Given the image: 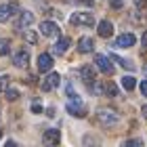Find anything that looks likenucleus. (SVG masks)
<instances>
[{
    "label": "nucleus",
    "instance_id": "nucleus-18",
    "mask_svg": "<svg viewBox=\"0 0 147 147\" xmlns=\"http://www.w3.org/2000/svg\"><path fill=\"white\" fill-rule=\"evenodd\" d=\"M122 86H124L126 90H132V88L137 86V80L132 78V76H124V78H122Z\"/></svg>",
    "mask_w": 147,
    "mask_h": 147
},
{
    "label": "nucleus",
    "instance_id": "nucleus-9",
    "mask_svg": "<svg viewBox=\"0 0 147 147\" xmlns=\"http://www.w3.org/2000/svg\"><path fill=\"white\" fill-rule=\"evenodd\" d=\"M17 13V4H0V23H6Z\"/></svg>",
    "mask_w": 147,
    "mask_h": 147
},
{
    "label": "nucleus",
    "instance_id": "nucleus-15",
    "mask_svg": "<svg viewBox=\"0 0 147 147\" xmlns=\"http://www.w3.org/2000/svg\"><path fill=\"white\" fill-rule=\"evenodd\" d=\"M99 36L101 38H109L111 34H113V25H111V21H107V19H103V21H99Z\"/></svg>",
    "mask_w": 147,
    "mask_h": 147
},
{
    "label": "nucleus",
    "instance_id": "nucleus-19",
    "mask_svg": "<svg viewBox=\"0 0 147 147\" xmlns=\"http://www.w3.org/2000/svg\"><path fill=\"white\" fill-rule=\"evenodd\" d=\"M103 92H105V95H109V97H116L118 95V88H116V84H113V82H105L103 84Z\"/></svg>",
    "mask_w": 147,
    "mask_h": 147
},
{
    "label": "nucleus",
    "instance_id": "nucleus-13",
    "mask_svg": "<svg viewBox=\"0 0 147 147\" xmlns=\"http://www.w3.org/2000/svg\"><path fill=\"white\" fill-rule=\"evenodd\" d=\"M13 63H15L17 67H25V65L30 63V53L25 51V49H21L15 57H13Z\"/></svg>",
    "mask_w": 147,
    "mask_h": 147
},
{
    "label": "nucleus",
    "instance_id": "nucleus-22",
    "mask_svg": "<svg viewBox=\"0 0 147 147\" xmlns=\"http://www.w3.org/2000/svg\"><path fill=\"white\" fill-rule=\"evenodd\" d=\"M23 38L28 40L30 44H34V42H36V34H34V32H30V30H23Z\"/></svg>",
    "mask_w": 147,
    "mask_h": 147
},
{
    "label": "nucleus",
    "instance_id": "nucleus-29",
    "mask_svg": "<svg viewBox=\"0 0 147 147\" xmlns=\"http://www.w3.org/2000/svg\"><path fill=\"white\" fill-rule=\"evenodd\" d=\"M126 145H143L141 141H137V139H135V141H126Z\"/></svg>",
    "mask_w": 147,
    "mask_h": 147
},
{
    "label": "nucleus",
    "instance_id": "nucleus-30",
    "mask_svg": "<svg viewBox=\"0 0 147 147\" xmlns=\"http://www.w3.org/2000/svg\"><path fill=\"white\" fill-rule=\"evenodd\" d=\"M141 113H143V118L147 120V105H143V107H141Z\"/></svg>",
    "mask_w": 147,
    "mask_h": 147
},
{
    "label": "nucleus",
    "instance_id": "nucleus-4",
    "mask_svg": "<svg viewBox=\"0 0 147 147\" xmlns=\"http://www.w3.org/2000/svg\"><path fill=\"white\" fill-rule=\"evenodd\" d=\"M71 99H74V101L67 103V111L71 113V116H76V118H84L86 116V109H84L82 101H80L78 97H71Z\"/></svg>",
    "mask_w": 147,
    "mask_h": 147
},
{
    "label": "nucleus",
    "instance_id": "nucleus-28",
    "mask_svg": "<svg viewBox=\"0 0 147 147\" xmlns=\"http://www.w3.org/2000/svg\"><path fill=\"white\" fill-rule=\"evenodd\" d=\"M141 44H143V49L147 51V32H145V34H143V38H141Z\"/></svg>",
    "mask_w": 147,
    "mask_h": 147
},
{
    "label": "nucleus",
    "instance_id": "nucleus-3",
    "mask_svg": "<svg viewBox=\"0 0 147 147\" xmlns=\"http://www.w3.org/2000/svg\"><path fill=\"white\" fill-rule=\"evenodd\" d=\"M61 84V76H59V74H49V76L44 78V82L40 84V88H42L44 92H49V90H53V88H57V86Z\"/></svg>",
    "mask_w": 147,
    "mask_h": 147
},
{
    "label": "nucleus",
    "instance_id": "nucleus-5",
    "mask_svg": "<svg viewBox=\"0 0 147 147\" xmlns=\"http://www.w3.org/2000/svg\"><path fill=\"white\" fill-rule=\"evenodd\" d=\"M40 34L46 38H55V36H59V25L55 21H42L40 23Z\"/></svg>",
    "mask_w": 147,
    "mask_h": 147
},
{
    "label": "nucleus",
    "instance_id": "nucleus-1",
    "mask_svg": "<svg viewBox=\"0 0 147 147\" xmlns=\"http://www.w3.org/2000/svg\"><path fill=\"white\" fill-rule=\"evenodd\" d=\"M97 120H99L103 126H113V124L120 122V116H118L113 109H99V111H97Z\"/></svg>",
    "mask_w": 147,
    "mask_h": 147
},
{
    "label": "nucleus",
    "instance_id": "nucleus-17",
    "mask_svg": "<svg viewBox=\"0 0 147 147\" xmlns=\"http://www.w3.org/2000/svg\"><path fill=\"white\" fill-rule=\"evenodd\" d=\"M111 61H116V63H120L124 69H135V63L132 61H126V59H122V57H118V55H111Z\"/></svg>",
    "mask_w": 147,
    "mask_h": 147
},
{
    "label": "nucleus",
    "instance_id": "nucleus-12",
    "mask_svg": "<svg viewBox=\"0 0 147 147\" xmlns=\"http://www.w3.org/2000/svg\"><path fill=\"white\" fill-rule=\"evenodd\" d=\"M53 67V57L49 53H42V55H38V71H49Z\"/></svg>",
    "mask_w": 147,
    "mask_h": 147
},
{
    "label": "nucleus",
    "instance_id": "nucleus-25",
    "mask_svg": "<svg viewBox=\"0 0 147 147\" xmlns=\"http://www.w3.org/2000/svg\"><path fill=\"white\" fill-rule=\"evenodd\" d=\"M122 4H124V0H111V6H113V9H122Z\"/></svg>",
    "mask_w": 147,
    "mask_h": 147
},
{
    "label": "nucleus",
    "instance_id": "nucleus-11",
    "mask_svg": "<svg viewBox=\"0 0 147 147\" xmlns=\"http://www.w3.org/2000/svg\"><path fill=\"white\" fill-rule=\"evenodd\" d=\"M34 23V13H30V11H23L21 15H19L17 19V30H25L28 25Z\"/></svg>",
    "mask_w": 147,
    "mask_h": 147
},
{
    "label": "nucleus",
    "instance_id": "nucleus-7",
    "mask_svg": "<svg viewBox=\"0 0 147 147\" xmlns=\"http://www.w3.org/2000/svg\"><path fill=\"white\" fill-rule=\"evenodd\" d=\"M42 141H44L46 145H57L59 141H61V130H57V128H49V130H44Z\"/></svg>",
    "mask_w": 147,
    "mask_h": 147
},
{
    "label": "nucleus",
    "instance_id": "nucleus-2",
    "mask_svg": "<svg viewBox=\"0 0 147 147\" xmlns=\"http://www.w3.org/2000/svg\"><path fill=\"white\" fill-rule=\"evenodd\" d=\"M69 23L71 25H86V28H90V25H95V17H92V13H74L69 17Z\"/></svg>",
    "mask_w": 147,
    "mask_h": 147
},
{
    "label": "nucleus",
    "instance_id": "nucleus-24",
    "mask_svg": "<svg viewBox=\"0 0 147 147\" xmlns=\"http://www.w3.org/2000/svg\"><path fill=\"white\" fill-rule=\"evenodd\" d=\"M135 6H137V9H145V6H147V0H135Z\"/></svg>",
    "mask_w": 147,
    "mask_h": 147
},
{
    "label": "nucleus",
    "instance_id": "nucleus-10",
    "mask_svg": "<svg viewBox=\"0 0 147 147\" xmlns=\"http://www.w3.org/2000/svg\"><path fill=\"white\" fill-rule=\"evenodd\" d=\"M80 78H82L86 84H92V82L97 80L95 67H92V65H84V67H80Z\"/></svg>",
    "mask_w": 147,
    "mask_h": 147
},
{
    "label": "nucleus",
    "instance_id": "nucleus-6",
    "mask_svg": "<svg viewBox=\"0 0 147 147\" xmlns=\"http://www.w3.org/2000/svg\"><path fill=\"white\" fill-rule=\"evenodd\" d=\"M95 63L97 67L101 69L103 74H113V65H111V57L107 59L105 55H95Z\"/></svg>",
    "mask_w": 147,
    "mask_h": 147
},
{
    "label": "nucleus",
    "instance_id": "nucleus-14",
    "mask_svg": "<svg viewBox=\"0 0 147 147\" xmlns=\"http://www.w3.org/2000/svg\"><path fill=\"white\" fill-rule=\"evenodd\" d=\"M92 49H95V42H92L90 36H82L78 40V51L80 53H90Z\"/></svg>",
    "mask_w": 147,
    "mask_h": 147
},
{
    "label": "nucleus",
    "instance_id": "nucleus-21",
    "mask_svg": "<svg viewBox=\"0 0 147 147\" xmlns=\"http://www.w3.org/2000/svg\"><path fill=\"white\" fill-rule=\"evenodd\" d=\"M4 92H6V99H9V101H17L19 99V90H15V88H6Z\"/></svg>",
    "mask_w": 147,
    "mask_h": 147
},
{
    "label": "nucleus",
    "instance_id": "nucleus-31",
    "mask_svg": "<svg viewBox=\"0 0 147 147\" xmlns=\"http://www.w3.org/2000/svg\"><path fill=\"white\" fill-rule=\"evenodd\" d=\"M145 74H147V65H145Z\"/></svg>",
    "mask_w": 147,
    "mask_h": 147
},
{
    "label": "nucleus",
    "instance_id": "nucleus-23",
    "mask_svg": "<svg viewBox=\"0 0 147 147\" xmlns=\"http://www.w3.org/2000/svg\"><path fill=\"white\" fill-rule=\"evenodd\" d=\"M9 76H0V92H4L6 88H9Z\"/></svg>",
    "mask_w": 147,
    "mask_h": 147
},
{
    "label": "nucleus",
    "instance_id": "nucleus-26",
    "mask_svg": "<svg viewBox=\"0 0 147 147\" xmlns=\"http://www.w3.org/2000/svg\"><path fill=\"white\" fill-rule=\"evenodd\" d=\"M141 92H143V97H147V80L141 82Z\"/></svg>",
    "mask_w": 147,
    "mask_h": 147
},
{
    "label": "nucleus",
    "instance_id": "nucleus-27",
    "mask_svg": "<svg viewBox=\"0 0 147 147\" xmlns=\"http://www.w3.org/2000/svg\"><path fill=\"white\" fill-rule=\"evenodd\" d=\"M32 111H34V113H40V111H42V105L34 103V105H32Z\"/></svg>",
    "mask_w": 147,
    "mask_h": 147
},
{
    "label": "nucleus",
    "instance_id": "nucleus-8",
    "mask_svg": "<svg viewBox=\"0 0 147 147\" xmlns=\"http://www.w3.org/2000/svg\"><path fill=\"white\" fill-rule=\"evenodd\" d=\"M135 42H137L135 34H122V36L116 38V44L113 46H118V49H130V46H135Z\"/></svg>",
    "mask_w": 147,
    "mask_h": 147
},
{
    "label": "nucleus",
    "instance_id": "nucleus-20",
    "mask_svg": "<svg viewBox=\"0 0 147 147\" xmlns=\"http://www.w3.org/2000/svg\"><path fill=\"white\" fill-rule=\"evenodd\" d=\"M11 53V44H9V40H4V38H0V55H9Z\"/></svg>",
    "mask_w": 147,
    "mask_h": 147
},
{
    "label": "nucleus",
    "instance_id": "nucleus-16",
    "mask_svg": "<svg viewBox=\"0 0 147 147\" xmlns=\"http://www.w3.org/2000/svg\"><path fill=\"white\" fill-rule=\"evenodd\" d=\"M67 46H69V38H61V40H57V42L53 44V53L63 55V53L67 51Z\"/></svg>",
    "mask_w": 147,
    "mask_h": 147
}]
</instances>
